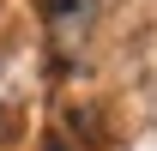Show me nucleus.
<instances>
[{"label": "nucleus", "mask_w": 157, "mask_h": 151, "mask_svg": "<svg viewBox=\"0 0 157 151\" xmlns=\"http://www.w3.org/2000/svg\"><path fill=\"white\" fill-rule=\"evenodd\" d=\"M91 6H97V0H42V18L55 24V30H73V24L91 18Z\"/></svg>", "instance_id": "f257e3e1"}]
</instances>
